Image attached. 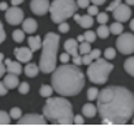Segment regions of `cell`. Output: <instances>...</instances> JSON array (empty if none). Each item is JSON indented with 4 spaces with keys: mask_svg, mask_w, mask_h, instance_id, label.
Instances as JSON below:
<instances>
[{
    "mask_svg": "<svg viewBox=\"0 0 134 126\" xmlns=\"http://www.w3.org/2000/svg\"><path fill=\"white\" fill-rule=\"evenodd\" d=\"M90 57H91V60H95V59H98V57H100V51L98 49V48H95V49H91L89 52Z\"/></svg>",
    "mask_w": 134,
    "mask_h": 126,
    "instance_id": "8d00e7d4",
    "label": "cell"
},
{
    "mask_svg": "<svg viewBox=\"0 0 134 126\" xmlns=\"http://www.w3.org/2000/svg\"><path fill=\"white\" fill-rule=\"evenodd\" d=\"M112 13H113V18L117 21V22H124V21H129V18H130V16H132V10H130V8H129V5H126V4H119L113 10H112Z\"/></svg>",
    "mask_w": 134,
    "mask_h": 126,
    "instance_id": "30bf717a",
    "label": "cell"
},
{
    "mask_svg": "<svg viewBox=\"0 0 134 126\" xmlns=\"http://www.w3.org/2000/svg\"><path fill=\"white\" fill-rule=\"evenodd\" d=\"M3 83L7 86L8 90H12V88H16L18 86V76L17 74H13V73H8L5 77H4V82Z\"/></svg>",
    "mask_w": 134,
    "mask_h": 126,
    "instance_id": "2e32d148",
    "label": "cell"
},
{
    "mask_svg": "<svg viewBox=\"0 0 134 126\" xmlns=\"http://www.w3.org/2000/svg\"><path fill=\"white\" fill-rule=\"evenodd\" d=\"M113 70V65L111 62H107L104 59H95L89 64L87 68V78L92 83L103 84L107 82L109 73Z\"/></svg>",
    "mask_w": 134,
    "mask_h": 126,
    "instance_id": "5b68a950",
    "label": "cell"
},
{
    "mask_svg": "<svg viewBox=\"0 0 134 126\" xmlns=\"http://www.w3.org/2000/svg\"><path fill=\"white\" fill-rule=\"evenodd\" d=\"M117 51L124 55H132L134 52V35L132 33H121L116 41Z\"/></svg>",
    "mask_w": 134,
    "mask_h": 126,
    "instance_id": "52a82bcc",
    "label": "cell"
},
{
    "mask_svg": "<svg viewBox=\"0 0 134 126\" xmlns=\"http://www.w3.org/2000/svg\"><path fill=\"white\" fill-rule=\"evenodd\" d=\"M87 14H89V16H96V14H98V5L87 7Z\"/></svg>",
    "mask_w": 134,
    "mask_h": 126,
    "instance_id": "74e56055",
    "label": "cell"
},
{
    "mask_svg": "<svg viewBox=\"0 0 134 126\" xmlns=\"http://www.w3.org/2000/svg\"><path fill=\"white\" fill-rule=\"evenodd\" d=\"M60 37L55 33H47L44 39L42 41V55L39 60V72L52 73L56 68V56L59 49Z\"/></svg>",
    "mask_w": 134,
    "mask_h": 126,
    "instance_id": "277c9868",
    "label": "cell"
},
{
    "mask_svg": "<svg viewBox=\"0 0 134 126\" xmlns=\"http://www.w3.org/2000/svg\"><path fill=\"white\" fill-rule=\"evenodd\" d=\"M4 62H5L4 65H5V69H7L8 73H13V74H17V76H20V74L22 73V66H21L20 62L12 61V60H9V59H7Z\"/></svg>",
    "mask_w": 134,
    "mask_h": 126,
    "instance_id": "5bb4252c",
    "label": "cell"
},
{
    "mask_svg": "<svg viewBox=\"0 0 134 126\" xmlns=\"http://www.w3.org/2000/svg\"><path fill=\"white\" fill-rule=\"evenodd\" d=\"M59 31L63 33V34L68 33V31H69V24H66L65 21L60 22V24H59Z\"/></svg>",
    "mask_w": 134,
    "mask_h": 126,
    "instance_id": "836d02e7",
    "label": "cell"
},
{
    "mask_svg": "<svg viewBox=\"0 0 134 126\" xmlns=\"http://www.w3.org/2000/svg\"><path fill=\"white\" fill-rule=\"evenodd\" d=\"M126 1V5H133L134 4V0H125Z\"/></svg>",
    "mask_w": 134,
    "mask_h": 126,
    "instance_id": "f907efd6",
    "label": "cell"
},
{
    "mask_svg": "<svg viewBox=\"0 0 134 126\" xmlns=\"http://www.w3.org/2000/svg\"><path fill=\"white\" fill-rule=\"evenodd\" d=\"M73 64L74 65H77V66H80V65H82V57L80 56V55H77V56H73Z\"/></svg>",
    "mask_w": 134,
    "mask_h": 126,
    "instance_id": "60d3db41",
    "label": "cell"
},
{
    "mask_svg": "<svg viewBox=\"0 0 134 126\" xmlns=\"http://www.w3.org/2000/svg\"><path fill=\"white\" fill-rule=\"evenodd\" d=\"M17 125H47V120L42 114L30 113L26 116H21L17 120Z\"/></svg>",
    "mask_w": 134,
    "mask_h": 126,
    "instance_id": "9c48e42d",
    "label": "cell"
},
{
    "mask_svg": "<svg viewBox=\"0 0 134 126\" xmlns=\"http://www.w3.org/2000/svg\"><path fill=\"white\" fill-rule=\"evenodd\" d=\"M64 49H65V52L69 55V56H77V55H80L78 53V42L76 41V39H68L65 44H64Z\"/></svg>",
    "mask_w": 134,
    "mask_h": 126,
    "instance_id": "9a60e30c",
    "label": "cell"
},
{
    "mask_svg": "<svg viewBox=\"0 0 134 126\" xmlns=\"http://www.w3.org/2000/svg\"><path fill=\"white\" fill-rule=\"evenodd\" d=\"M96 35H98L99 38H102V39L108 38V35H109V29H108V26H107L105 24L99 25V27L96 29Z\"/></svg>",
    "mask_w": 134,
    "mask_h": 126,
    "instance_id": "44dd1931",
    "label": "cell"
},
{
    "mask_svg": "<svg viewBox=\"0 0 134 126\" xmlns=\"http://www.w3.org/2000/svg\"><path fill=\"white\" fill-rule=\"evenodd\" d=\"M21 24H22V31L27 34H34L38 29V24L34 18H26Z\"/></svg>",
    "mask_w": 134,
    "mask_h": 126,
    "instance_id": "4fadbf2b",
    "label": "cell"
},
{
    "mask_svg": "<svg viewBox=\"0 0 134 126\" xmlns=\"http://www.w3.org/2000/svg\"><path fill=\"white\" fill-rule=\"evenodd\" d=\"M60 61H61V62H64V64L69 62V55H68L66 52L61 53V55H60Z\"/></svg>",
    "mask_w": 134,
    "mask_h": 126,
    "instance_id": "f6af8a7d",
    "label": "cell"
},
{
    "mask_svg": "<svg viewBox=\"0 0 134 126\" xmlns=\"http://www.w3.org/2000/svg\"><path fill=\"white\" fill-rule=\"evenodd\" d=\"M85 41V38H83V35H80L78 38H77V42H83Z\"/></svg>",
    "mask_w": 134,
    "mask_h": 126,
    "instance_id": "681fc988",
    "label": "cell"
},
{
    "mask_svg": "<svg viewBox=\"0 0 134 126\" xmlns=\"http://www.w3.org/2000/svg\"><path fill=\"white\" fill-rule=\"evenodd\" d=\"M96 112H98V109H96V107L94 105V104H85L83 105V108H82V114L85 116V117H87V118H92V117H95L96 116Z\"/></svg>",
    "mask_w": 134,
    "mask_h": 126,
    "instance_id": "ac0fdd59",
    "label": "cell"
},
{
    "mask_svg": "<svg viewBox=\"0 0 134 126\" xmlns=\"http://www.w3.org/2000/svg\"><path fill=\"white\" fill-rule=\"evenodd\" d=\"M73 107L69 100L61 98H47L43 108V117L57 125H73Z\"/></svg>",
    "mask_w": 134,
    "mask_h": 126,
    "instance_id": "3957f363",
    "label": "cell"
},
{
    "mask_svg": "<svg viewBox=\"0 0 134 126\" xmlns=\"http://www.w3.org/2000/svg\"><path fill=\"white\" fill-rule=\"evenodd\" d=\"M90 51H91V47H90V43L89 42H83L80 44V52L78 53H81V55H86V53H89Z\"/></svg>",
    "mask_w": 134,
    "mask_h": 126,
    "instance_id": "4316f807",
    "label": "cell"
},
{
    "mask_svg": "<svg viewBox=\"0 0 134 126\" xmlns=\"http://www.w3.org/2000/svg\"><path fill=\"white\" fill-rule=\"evenodd\" d=\"M104 56H105L107 60H112V59L116 57V51H115L113 48H107V49L104 51Z\"/></svg>",
    "mask_w": 134,
    "mask_h": 126,
    "instance_id": "d6a6232c",
    "label": "cell"
},
{
    "mask_svg": "<svg viewBox=\"0 0 134 126\" xmlns=\"http://www.w3.org/2000/svg\"><path fill=\"white\" fill-rule=\"evenodd\" d=\"M76 4H77V7H80V8H87L90 4V0H77Z\"/></svg>",
    "mask_w": 134,
    "mask_h": 126,
    "instance_id": "ab89813d",
    "label": "cell"
},
{
    "mask_svg": "<svg viewBox=\"0 0 134 126\" xmlns=\"http://www.w3.org/2000/svg\"><path fill=\"white\" fill-rule=\"evenodd\" d=\"M7 94H8L7 86L3 83V82H0V96H4V95H7Z\"/></svg>",
    "mask_w": 134,
    "mask_h": 126,
    "instance_id": "ee69618b",
    "label": "cell"
},
{
    "mask_svg": "<svg viewBox=\"0 0 134 126\" xmlns=\"http://www.w3.org/2000/svg\"><path fill=\"white\" fill-rule=\"evenodd\" d=\"M124 68H125V70H126V73L129 74V76H134V57H129V59H126V61L124 62Z\"/></svg>",
    "mask_w": 134,
    "mask_h": 126,
    "instance_id": "603a6c76",
    "label": "cell"
},
{
    "mask_svg": "<svg viewBox=\"0 0 134 126\" xmlns=\"http://www.w3.org/2000/svg\"><path fill=\"white\" fill-rule=\"evenodd\" d=\"M73 124L74 125H83L85 124V120H83L82 116L77 114V116H73Z\"/></svg>",
    "mask_w": 134,
    "mask_h": 126,
    "instance_id": "e575fe53",
    "label": "cell"
},
{
    "mask_svg": "<svg viewBox=\"0 0 134 126\" xmlns=\"http://www.w3.org/2000/svg\"><path fill=\"white\" fill-rule=\"evenodd\" d=\"M96 21L99 22V25H102V24H107L108 22V14L107 13H99L98 12V14H96Z\"/></svg>",
    "mask_w": 134,
    "mask_h": 126,
    "instance_id": "1f68e13d",
    "label": "cell"
},
{
    "mask_svg": "<svg viewBox=\"0 0 134 126\" xmlns=\"http://www.w3.org/2000/svg\"><path fill=\"white\" fill-rule=\"evenodd\" d=\"M94 5H102V4H104L105 3V0H90Z\"/></svg>",
    "mask_w": 134,
    "mask_h": 126,
    "instance_id": "bcb514c9",
    "label": "cell"
},
{
    "mask_svg": "<svg viewBox=\"0 0 134 126\" xmlns=\"http://www.w3.org/2000/svg\"><path fill=\"white\" fill-rule=\"evenodd\" d=\"M5 41V31H4V26L0 22V44Z\"/></svg>",
    "mask_w": 134,
    "mask_h": 126,
    "instance_id": "7bdbcfd3",
    "label": "cell"
},
{
    "mask_svg": "<svg viewBox=\"0 0 134 126\" xmlns=\"http://www.w3.org/2000/svg\"><path fill=\"white\" fill-rule=\"evenodd\" d=\"M91 61H92V60H91V57H90L89 53H86V55H82V64H85V65H89Z\"/></svg>",
    "mask_w": 134,
    "mask_h": 126,
    "instance_id": "b9f144b4",
    "label": "cell"
},
{
    "mask_svg": "<svg viewBox=\"0 0 134 126\" xmlns=\"http://www.w3.org/2000/svg\"><path fill=\"white\" fill-rule=\"evenodd\" d=\"M96 100L102 125H125L133 117L134 96L126 87H105L98 92Z\"/></svg>",
    "mask_w": 134,
    "mask_h": 126,
    "instance_id": "6da1fadb",
    "label": "cell"
},
{
    "mask_svg": "<svg viewBox=\"0 0 134 126\" xmlns=\"http://www.w3.org/2000/svg\"><path fill=\"white\" fill-rule=\"evenodd\" d=\"M22 70L25 72V74H26L27 77L34 78V77H37L38 73H39V66L35 65L34 62H30V64L26 62V66H25V69H22Z\"/></svg>",
    "mask_w": 134,
    "mask_h": 126,
    "instance_id": "e0dca14e",
    "label": "cell"
},
{
    "mask_svg": "<svg viewBox=\"0 0 134 126\" xmlns=\"http://www.w3.org/2000/svg\"><path fill=\"white\" fill-rule=\"evenodd\" d=\"M31 12L37 16H44L48 12L49 8V1L48 0H31L30 3Z\"/></svg>",
    "mask_w": 134,
    "mask_h": 126,
    "instance_id": "8fae6325",
    "label": "cell"
},
{
    "mask_svg": "<svg viewBox=\"0 0 134 126\" xmlns=\"http://www.w3.org/2000/svg\"><path fill=\"white\" fill-rule=\"evenodd\" d=\"M3 60H4V55L3 53H0V78L4 76V73L7 72V69H5V65L3 64Z\"/></svg>",
    "mask_w": 134,
    "mask_h": 126,
    "instance_id": "d590c367",
    "label": "cell"
},
{
    "mask_svg": "<svg viewBox=\"0 0 134 126\" xmlns=\"http://www.w3.org/2000/svg\"><path fill=\"white\" fill-rule=\"evenodd\" d=\"M5 20L9 25H20L24 21V10L20 9L17 5H13L12 8H7L5 10Z\"/></svg>",
    "mask_w": 134,
    "mask_h": 126,
    "instance_id": "ba28073f",
    "label": "cell"
},
{
    "mask_svg": "<svg viewBox=\"0 0 134 126\" xmlns=\"http://www.w3.org/2000/svg\"><path fill=\"white\" fill-rule=\"evenodd\" d=\"M120 3H121V0H113V1H112V3H111V4L107 7V9H105V10H108V12H112V10H113V9H115V8H116V7L120 4Z\"/></svg>",
    "mask_w": 134,
    "mask_h": 126,
    "instance_id": "f35d334b",
    "label": "cell"
},
{
    "mask_svg": "<svg viewBox=\"0 0 134 126\" xmlns=\"http://www.w3.org/2000/svg\"><path fill=\"white\" fill-rule=\"evenodd\" d=\"M129 26H130V29H132V31H133V29H134V20H132V21H130V25H129Z\"/></svg>",
    "mask_w": 134,
    "mask_h": 126,
    "instance_id": "816d5d0a",
    "label": "cell"
},
{
    "mask_svg": "<svg viewBox=\"0 0 134 126\" xmlns=\"http://www.w3.org/2000/svg\"><path fill=\"white\" fill-rule=\"evenodd\" d=\"M39 94H41L43 98H48V96H51V95L53 94V88H52V86L43 84V86L41 87V90H39Z\"/></svg>",
    "mask_w": 134,
    "mask_h": 126,
    "instance_id": "cb8c5ba5",
    "label": "cell"
},
{
    "mask_svg": "<svg viewBox=\"0 0 134 126\" xmlns=\"http://www.w3.org/2000/svg\"><path fill=\"white\" fill-rule=\"evenodd\" d=\"M14 56L16 59L20 61V62H29L31 59H33V51L27 47H20V48H16L14 51Z\"/></svg>",
    "mask_w": 134,
    "mask_h": 126,
    "instance_id": "7c38bea8",
    "label": "cell"
},
{
    "mask_svg": "<svg viewBox=\"0 0 134 126\" xmlns=\"http://www.w3.org/2000/svg\"><path fill=\"white\" fill-rule=\"evenodd\" d=\"M77 24H80V26L83 27V29H91V26L94 25L92 16H89V14L81 16V17H80V21H78Z\"/></svg>",
    "mask_w": 134,
    "mask_h": 126,
    "instance_id": "ffe728a7",
    "label": "cell"
},
{
    "mask_svg": "<svg viewBox=\"0 0 134 126\" xmlns=\"http://www.w3.org/2000/svg\"><path fill=\"white\" fill-rule=\"evenodd\" d=\"M12 38H13V41L17 43H21L24 42V39H25V33L22 31V30H14L13 33H12Z\"/></svg>",
    "mask_w": 134,
    "mask_h": 126,
    "instance_id": "d4e9b609",
    "label": "cell"
},
{
    "mask_svg": "<svg viewBox=\"0 0 134 126\" xmlns=\"http://www.w3.org/2000/svg\"><path fill=\"white\" fill-rule=\"evenodd\" d=\"M29 90H30V86H29L27 82H21V83H18V92H20V94L25 95V94L29 92Z\"/></svg>",
    "mask_w": 134,
    "mask_h": 126,
    "instance_id": "4dcf8cb0",
    "label": "cell"
},
{
    "mask_svg": "<svg viewBox=\"0 0 134 126\" xmlns=\"http://www.w3.org/2000/svg\"><path fill=\"white\" fill-rule=\"evenodd\" d=\"M9 116H10V118H13V120L17 121V120L22 116V112H21L20 108H12L10 112H9Z\"/></svg>",
    "mask_w": 134,
    "mask_h": 126,
    "instance_id": "f546056e",
    "label": "cell"
},
{
    "mask_svg": "<svg viewBox=\"0 0 134 126\" xmlns=\"http://www.w3.org/2000/svg\"><path fill=\"white\" fill-rule=\"evenodd\" d=\"M98 92H99V90H98L96 87H91V88H89V90H87V99H89L90 101L96 100Z\"/></svg>",
    "mask_w": 134,
    "mask_h": 126,
    "instance_id": "83f0119b",
    "label": "cell"
},
{
    "mask_svg": "<svg viewBox=\"0 0 134 126\" xmlns=\"http://www.w3.org/2000/svg\"><path fill=\"white\" fill-rule=\"evenodd\" d=\"M12 1V5H20L24 3V0H10Z\"/></svg>",
    "mask_w": 134,
    "mask_h": 126,
    "instance_id": "c3c4849f",
    "label": "cell"
},
{
    "mask_svg": "<svg viewBox=\"0 0 134 126\" xmlns=\"http://www.w3.org/2000/svg\"><path fill=\"white\" fill-rule=\"evenodd\" d=\"M48 10L51 13V20L55 24H60L76 13L77 4L74 0H53Z\"/></svg>",
    "mask_w": 134,
    "mask_h": 126,
    "instance_id": "8992f818",
    "label": "cell"
},
{
    "mask_svg": "<svg viewBox=\"0 0 134 126\" xmlns=\"http://www.w3.org/2000/svg\"><path fill=\"white\" fill-rule=\"evenodd\" d=\"M27 43H29V48L34 52V51H38L39 48H42V39L41 37H29L27 39Z\"/></svg>",
    "mask_w": 134,
    "mask_h": 126,
    "instance_id": "d6986e66",
    "label": "cell"
},
{
    "mask_svg": "<svg viewBox=\"0 0 134 126\" xmlns=\"http://www.w3.org/2000/svg\"><path fill=\"white\" fill-rule=\"evenodd\" d=\"M53 91L61 96H76L85 87V74L77 65L63 64L55 68L51 77Z\"/></svg>",
    "mask_w": 134,
    "mask_h": 126,
    "instance_id": "7a4b0ae2",
    "label": "cell"
},
{
    "mask_svg": "<svg viewBox=\"0 0 134 126\" xmlns=\"http://www.w3.org/2000/svg\"><path fill=\"white\" fill-rule=\"evenodd\" d=\"M83 38H85V42H89L91 44L92 42H95V39H96V33L95 31H86L83 34Z\"/></svg>",
    "mask_w": 134,
    "mask_h": 126,
    "instance_id": "f1b7e54d",
    "label": "cell"
},
{
    "mask_svg": "<svg viewBox=\"0 0 134 126\" xmlns=\"http://www.w3.org/2000/svg\"><path fill=\"white\" fill-rule=\"evenodd\" d=\"M10 124V116L9 113L0 111V125H9Z\"/></svg>",
    "mask_w": 134,
    "mask_h": 126,
    "instance_id": "484cf974",
    "label": "cell"
},
{
    "mask_svg": "<svg viewBox=\"0 0 134 126\" xmlns=\"http://www.w3.org/2000/svg\"><path fill=\"white\" fill-rule=\"evenodd\" d=\"M109 29V33H112V34H115V35H119V34H121L122 31H124V26H122V24L121 22H113V24H111V26L108 27Z\"/></svg>",
    "mask_w": 134,
    "mask_h": 126,
    "instance_id": "7402d4cb",
    "label": "cell"
},
{
    "mask_svg": "<svg viewBox=\"0 0 134 126\" xmlns=\"http://www.w3.org/2000/svg\"><path fill=\"white\" fill-rule=\"evenodd\" d=\"M7 8H8V5H7V3H0V10H7Z\"/></svg>",
    "mask_w": 134,
    "mask_h": 126,
    "instance_id": "7dc6e473",
    "label": "cell"
}]
</instances>
